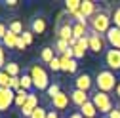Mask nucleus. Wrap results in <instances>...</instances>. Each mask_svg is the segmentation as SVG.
Here are the masks:
<instances>
[{
    "label": "nucleus",
    "instance_id": "393cba45",
    "mask_svg": "<svg viewBox=\"0 0 120 118\" xmlns=\"http://www.w3.org/2000/svg\"><path fill=\"white\" fill-rule=\"evenodd\" d=\"M111 21H112V27L120 29V6H116L111 13Z\"/></svg>",
    "mask_w": 120,
    "mask_h": 118
},
{
    "label": "nucleus",
    "instance_id": "6ab92c4d",
    "mask_svg": "<svg viewBox=\"0 0 120 118\" xmlns=\"http://www.w3.org/2000/svg\"><path fill=\"white\" fill-rule=\"evenodd\" d=\"M80 4H82V0H67L65 2V10L69 15H74L76 11H80Z\"/></svg>",
    "mask_w": 120,
    "mask_h": 118
},
{
    "label": "nucleus",
    "instance_id": "412c9836",
    "mask_svg": "<svg viewBox=\"0 0 120 118\" xmlns=\"http://www.w3.org/2000/svg\"><path fill=\"white\" fill-rule=\"evenodd\" d=\"M53 53H55V50H53V48H44V50H42V53H40V57H42V61H44V63H50L52 59L55 57Z\"/></svg>",
    "mask_w": 120,
    "mask_h": 118
},
{
    "label": "nucleus",
    "instance_id": "dca6fc26",
    "mask_svg": "<svg viewBox=\"0 0 120 118\" xmlns=\"http://www.w3.org/2000/svg\"><path fill=\"white\" fill-rule=\"evenodd\" d=\"M46 31V19L44 17H34L33 23H31V33L33 34H42Z\"/></svg>",
    "mask_w": 120,
    "mask_h": 118
},
{
    "label": "nucleus",
    "instance_id": "2eb2a0df",
    "mask_svg": "<svg viewBox=\"0 0 120 118\" xmlns=\"http://www.w3.org/2000/svg\"><path fill=\"white\" fill-rule=\"evenodd\" d=\"M59 57H61V70H65V72H76V69H78L76 59H69L65 55H59Z\"/></svg>",
    "mask_w": 120,
    "mask_h": 118
},
{
    "label": "nucleus",
    "instance_id": "bb28decb",
    "mask_svg": "<svg viewBox=\"0 0 120 118\" xmlns=\"http://www.w3.org/2000/svg\"><path fill=\"white\" fill-rule=\"evenodd\" d=\"M21 88H23V90H27V92L31 90V88H34L31 74H23V76H21Z\"/></svg>",
    "mask_w": 120,
    "mask_h": 118
},
{
    "label": "nucleus",
    "instance_id": "4468645a",
    "mask_svg": "<svg viewBox=\"0 0 120 118\" xmlns=\"http://www.w3.org/2000/svg\"><path fill=\"white\" fill-rule=\"evenodd\" d=\"M80 13H82L86 19H92L95 13H97V6L92 2V0H82V4H80Z\"/></svg>",
    "mask_w": 120,
    "mask_h": 118
},
{
    "label": "nucleus",
    "instance_id": "423d86ee",
    "mask_svg": "<svg viewBox=\"0 0 120 118\" xmlns=\"http://www.w3.org/2000/svg\"><path fill=\"white\" fill-rule=\"evenodd\" d=\"M105 65L109 70H120V50H107L105 52Z\"/></svg>",
    "mask_w": 120,
    "mask_h": 118
},
{
    "label": "nucleus",
    "instance_id": "a878e982",
    "mask_svg": "<svg viewBox=\"0 0 120 118\" xmlns=\"http://www.w3.org/2000/svg\"><path fill=\"white\" fill-rule=\"evenodd\" d=\"M48 67H50V70L59 72V70H61V57H59V55H55V57L52 59V61L48 63Z\"/></svg>",
    "mask_w": 120,
    "mask_h": 118
},
{
    "label": "nucleus",
    "instance_id": "72a5a7b5",
    "mask_svg": "<svg viewBox=\"0 0 120 118\" xmlns=\"http://www.w3.org/2000/svg\"><path fill=\"white\" fill-rule=\"evenodd\" d=\"M6 33H8V27H6L4 23H0V40L6 36Z\"/></svg>",
    "mask_w": 120,
    "mask_h": 118
},
{
    "label": "nucleus",
    "instance_id": "ddd939ff",
    "mask_svg": "<svg viewBox=\"0 0 120 118\" xmlns=\"http://www.w3.org/2000/svg\"><path fill=\"white\" fill-rule=\"evenodd\" d=\"M69 95H71V101H72L76 107H82V105H86V103L90 101V95H88V92L76 90V88H74V90H72Z\"/></svg>",
    "mask_w": 120,
    "mask_h": 118
},
{
    "label": "nucleus",
    "instance_id": "473e14b6",
    "mask_svg": "<svg viewBox=\"0 0 120 118\" xmlns=\"http://www.w3.org/2000/svg\"><path fill=\"white\" fill-rule=\"evenodd\" d=\"M21 38L25 40V44H27V46H29V44H33V33H31V31H25V33L21 34Z\"/></svg>",
    "mask_w": 120,
    "mask_h": 118
},
{
    "label": "nucleus",
    "instance_id": "6e6552de",
    "mask_svg": "<svg viewBox=\"0 0 120 118\" xmlns=\"http://www.w3.org/2000/svg\"><path fill=\"white\" fill-rule=\"evenodd\" d=\"M92 86H94V80H92V76L90 74H78L76 78H74V88L76 90H82V92H90L92 90Z\"/></svg>",
    "mask_w": 120,
    "mask_h": 118
},
{
    "label": "nucleus",
    "instance_id": "f704fd0d",
    "mask_svg": "<svg viewBox=\"0 0 120 118\" xmlns=\"http://www.w3.org/2000/svg\"><path fill=\"white\" fill-rule=\"evenodd\" d=\"M15 48H17V50H25V48H27V44H25V40H23L21 36L17 38V46H15Z\"/></svg>",
    "mask_w": 120,
    "mask_h": 118
},
{
    "label": "nucleus",
    "instance_id": "79ce46f5",
    "mask_svg": "<svg viewBox=\"0 0 120 118\" xmlns=\"http://www.w3.org/2000/svg\"><path fill=\"white\" fill-rule=\"evenodd\" d=\"M118 109H120V107H118Z\"/></svg>",
    "mask_w": 120,
    "mask_h": 118
},
{
    "label": "nucleus",
    "instance_id": "1a4fd4ad",
    "mask_svg": "<svg viewBox=\"0 0 120 118\" xmlns=\"http://www.w3.org/2000/svg\"><path fill=\"white\" fill-rule=\"evenodd\" d=\"M105 40H107V44H111L112 50H120V29L111 27L109 33L105 34Z\"/></svg>",
    "mask_w": 120,
    "mask_h": 118
},
{
    "label": "nucleus",
    "instance_id": "9b49d317",
    "mask_svg": "<svg viewBox=\"0 0 120 118\" xmlns=\"http://www.w3.org/2000/svg\"><path fill=\"white\" fill-rule=\"evenodd\" d=\"M57 38H61V40H65V42H69L71 38H72V21L69 19V21H65V23H61L57 27Z\"/></svg>",
    "mask_w": 120,
    "mask_h": 118
},
{
    "label": "nucleus",
    "instance_id": "4c0bfd02",
    "mask_svg": "<svg viewBox=\"0 0 120 118\" xmlns=\"http://www.w3.org/2000/svg\"><path fill=\"white\" fill-rule=\"evenodd\" d=\"M6 4H8L10 8H15V6L19 4V2H17V0H8V2H6Z\"/></svg>",
    "mask_w": 120,
    "mask_h": 118
},
{
    "label": "nucleus",
    "instance_id": "9d476101",
    "mask_svg": "<svg viewBox=\"0 0 120 118\" xmlns=\"http://www.w3.org/2000/svg\"><path fill=\"white\" fill-rule=\"evenodd\" d=\"M69 99H71V95L61 92L59 95H55V97H53V99H50V101H52V107L59 112V111H65V109L69 107Z\"/></svg>",
    "mask_w": 120,
    "mask_h": 118
},
{
    "label": "nucleus",
    "instance_id": "ea45409f",
    "mask_svg": "<svg viewBox=\"0 0 120 118\" xmlns=\"http://www.w3.org/2000/svg\"><path fill=\"white\" fill-rule=\"evenodd\" d=\"M76 44H78V40H76V38H71V40H69V46H71V48H74Z\"/></svg>",
    "mask_w": 120,
    "mask_h": 118
},
{
    "label": "nucleus",
    "instance_id": "c85d7f7f",
    "mask_svg": "<svg viewBox=\"0 0 120 118\" xmlns=\"http://www.w3.org/2000/svg\"><path fill=\"white\" fill-rule=\"evenodd\" d=\"M10 80H11V76L8 74V72L0 70V88H10Z\"/></svg>",
    "mask_w": 120,
    "mask_h": 118
},
{
    "label": "nucleus",
    "instance_id": "0eeeda50",
    "mask_svg": "<svg viewBox=\"0 0 120 118\" xmlns=\"http://www.w3.org/2000/svg\"><path fill=\"white\" fill-rule=\"evenodd\" d=\"M88 38H90V50H92L94 53H101L105 50V44H107V40H105L101 34H95L90 31L88 33Z\"/></svg>",
    "mask_w": 120,
    "mask_h": 118
},
{
    "label": "nucleus",
    "instance_id": "c9c22d12",
    "mask_svg": "<svg viewBox=\"0 0 120 118\" xmlns=\"http://www.w3.org/2000/svg\"><path fill=\"white\" fill-rule=\"evenodd\" d=\"M109 118H120V109H112L109 112Z\"/></svg>",
    "mask_w": 120,
    "mask_h": 118
},
{
    "label": "nucleus",
    "instance_id": "f3484780",
    "mask_svg": "<svg viewBox=\"0 0 120 118\" xmlns=\"http://www.w3.org/2000/svg\"><path fill=\"white\" fill-rule=\"evenodd\" d=\"M17 34H13L11 31H10V29H8V33H6V36L2 38V46L4 48H8V50H11V48H15L17 46Z\"/></svg>",
    "mask_w": 120,
    "mask_h": 118
},
{
    "label": "nucleus",
    "instance_id": "f03ea898",
    "mask_svg": "<svg viewBox=\"0 0 120 118\" xmlns=\"http://www.w3.org/2000/svg\"><path fill=\"white\" fill-rule=\"evenodd\" d=\"M118 80L114 76V72L112 70H99L97 74H95V86H97V92H105V93H109L112 92L114 88H116Z\"/></svg>",
    "mask_w": 120,
    "mask_h": 118
},
{
    "label": "nucleus",
    "instance_id": "4be33fe9",
    "mask_svg": "<svg viewBox=\"0 0 120 118\" xmlns=\"http://www.w3.org/2000/svg\"><path fill=\"white\" fill-rule=\"evenodd\" d=\"M4 70L8 72L10 76H19V65H17V63H13V61H10V63L4 67Z\"/></svg>",
    "mask_w": 120,
    "mask_h": 118
},
{
    "label": "nucleus",
    "instance_id": "f8f14e48",
    "mask_svg": "<svg viewBox=\"0 0 120 118\" xmlns=\"http://www.w3.org/2000/svg\"><path fill=\"white\" fill-rule=\"evenodd\" d=\"M36 107H40V105H38V95L29 93V99H27V103H25V107L21 109V114L27 116V118H31V114H33V111H34Z\"/></svg>",
    "mask_w": 120,
    "mask_h": 118
},
{
    "label": "nucleus",
    "instance_id": "b1692460",
    "mask_svg": "<svg viewBox=\"0 0 120 118\" xmlns=\"http://www.w3.org/2000/svg\"><path fill=\"white\" fill-rule=\"evenodd\" d=\"M8 29H10V31H11V33H13V34H17V36H21V34H23V33H25V31H23V25H21V23H19V21H11V23H10V27H8Z\"/></svg>",
    "mask_w": 120,
    "mask_h": 118
},
{
    "label": "nucleus",
    "instance_id": "2f4dec72",
    "mask_svg": "<svg viewBox=\"0 0 120 118\" xmlns=\"http://www.w3.org/2000/svg\"><path fill=\"white\" fill-rule=\"evenodd\" d=\"M6 67V55H4V46L0 44V70H4Z\"/></svg>",
    "mask_w": 120,
    "mask_h": 118
},
{
    "label": "nucleus",
    "instance_id": "a211bd4d",
    "mask_svg": "<svg viewBox=\"0 0 120 118\" xmlns=\"http://www.w3.org/2000/svg\"><path fill=\"white\" fill-rule=\"evenodd\" d=\"M80 114H82L84 118H94V116L97 114V109H95V105L92 103V99H90L86 105H82V107H80Z\"/></svg>",
    "mask_w": 120,
    "mask_h": 118
},
{
    "label": "nucleus",
    "instance_id": "aec40b11",
    "mask_svg": "<svg viewBox=\"0 0 120 118\" xmlns=\"http://www.w3.org/2000/svg\"><path fill=\"white\" fill-rule=\"evenodd\" d=\"M27 99H29V92H27V90H23V88H21V90H17V92H15V105H17L19 109H23V107H25Z\"/></svg>",
    "mask_w": 120,
    "mask_h": 118
},
{
    "label": "nucleus",
    "instance_id": "f257e3e1",
    "mask_svg": "<svg viewBox=\"0 0 120 118\" xmlns=\"http://www.w3.org/2000/svg\"><path fill=\"white\" fill-rule=\"evenodd\" d=\"M112 27V21H111V13H107V11H97L95 15L90 19V31L92 33H95V34H107L109 33V29Z\"/></svg>",
    "mask_w": 120,
    "mask_h": 118
},
{
    "label": "nucleus",
    "instance_id": "58836bf2",
    "mask_svg": "<svg viewBox=\"0 0 120 118\" xmlns=\"http://www.w3.org/2000/svg\"><path fill=\"white\" fill-rule=\"evenodd\" d=\"M114 95L120 99V82H118V84H116V88H114Z\"/></svg>",
    "mask_w": 120,
    "mask_h": 118
},
{
    "label": "nucleus",
    "instance_id": "5701e85b",
    "mask_svg": "<svg viewBox=\"0 0 120 118\" xmlns=\"http://www.w3.org/2000/svg\"><path fill=\"white\" fill-rule=\"evenodd\" d=\"M69 48H71V46H69V42H65V40H61V38H57V42H55V52H57L59 55H63Z\"/></svg>",
    "mask_w": 120,
    "mask_h": 118
},
{
    "label": "nucleus",
    "instance_id": "cd10ccee",
    "mask_svg": "<svg viewBox=\"0 0 120 118\" xmlns=\"http://www.w3.org/2000/svg\"><path fill=\"white\" fill-rule=\"evenodd\" d=\"M86 52H88V48H84V46H80V44H76V46L72 48V53H74V59H82V57L86 55Z\"/></svg>",
    "mask_w": 120,
    "mask_h": 118
},
{
    "label": "nucleus",
    "instance_id": "39448f33",
    "mask_svg": "<svg viewBox=\"0 0 120 118\" xmlns=\"http://www.w3.org/2000/svg\"><path fill=\"white\" fill-rule=\"evenodd\" d=\"M11 103H15V92L10 88H0V112H6Z\"/></svg>",
    "mask_w": 120,
    "mask_h": 118
},
{
    "label": "nucleus",
    "instance_id": "20e7f679",
    "mask_svg": "<svg viewBox=\"0 0 120 118\" xmlns=\"http://www.w3.org/2000/svg\"><path fill=\"white\" fill-rule=\"evenodd\" d=\"M92 103L95 105V109H97L99 112H103V114H109V112L114 109L111 95L105 93V92H95V93L92 95Z\"/></svg>",
    "mask_w": 120,
    "mask_h": 118
},
{
    "label": "nucleus",
    "instance_id": "7ed1b4c3",
    "mask_svg": "<svg viewBox=\"0 0 120 118\" xmlns=\"http://www.w3.org/2000/svg\"><path fill=\"white\" fill-rule=\"evenodd\" d=\"M29 74H31L33 84H34V88L38 92H46L50 88V76H48V72L44 70L42 65H33L31 70H29Z\"/></svg>",
    "mask_w": 120,
    "mask_h": 118
},
{
    "label": "nucleus",
    "instance_id": "c756f323",
    "mask_svg": "<svg viewBox=\"0 0 120 118\" xmlns=\"http://www.w3.org/2000/svg\"><path fill=\"white\" fill-rule=\"evenodd\" d=\"M46 93L50 95V99H53L55 95H59V93H61V90H59V84H50V88L46 90Z\"/></svg>",
    "mask_w": 120,
    "mask_h": 118
},
{
    "label": "nucleus",
    "instance_id": "a19ab883",
    "mask_svg": "<svg viewBox=\"0 0 120 118\" xmlns=\"http://www.w3.org/2000/svg\"><path fill=\"white\" fill-rule=\"evenodd\" d=\"M69 118H84V116H82V114H80V112H72V114H71V116H69Z\"/></svg>",
    "mask_w": 120,
    "mask_h": 118
},
{
    "label": "nucleus",
    "instance_id": "7c9ffc66",
    "mask_svg": "<svg viewBox=\"0 0 120 118\" xmlns=\"http://www.w3.org/2000/svg\"><path fill=\"white\" fill-rule=\"evenodd\" d=\"M46 116H48V111L44 107H36L33 111V114H31V118H46Z\"/></svg>",
    "mask_w": 120,
    "mask_h": 118
},
{
    "label": "nucleus",
    "instance_id": "e433bc0d",
    "mask_svg": "<svg viewBox=\"0 0 120 118\" xmlns=\"http://www.w3.org/2000/svg\"><path fill=\"white\" fill-rule=\"evenodd\" d=\"M46 118H59V112L57 111H48V116Z\"/></svg>",
    "mask_w": 120,
    "mask_h": 118
}]
</instances>
